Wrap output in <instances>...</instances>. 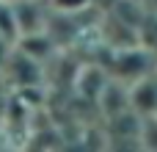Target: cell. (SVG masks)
I'll return each mask as SVG.
<instances>
[{
	"label": "cell",
	"mask_w": 157,
	"mask_h": 152,
	"mask_svg": "<svg viewBox=\"0 0 157 152\" xmlns=\"http://www.w3.org/2000/svg\"><path fill=\"white\" fill-rule=\"evenodd\" d=\"M58 3H66V6H69V3H72V6H83L86 0H58Z\"/></svg>",
	"instance_id": "obj_2"
},
{
	"label": "cell",
	"mask_w": 157,
	"mask_h": 152,
	"mask_svg": "<svg viewBox=\"0 0 157 152\" xmlns=\"http://www.w3.org/2000/svg\"><path fill=\"white\" fill-rule=\"evenodd\" d=\"M135 105L144 111H155L157 108V89L152 83H144L141 89H135Z\"/></svg>",
	"instance_id": "obj_1"
}]
</instances>
